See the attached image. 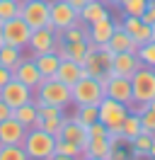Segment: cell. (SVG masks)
Returning a JSON list of instances; mask_svg holds the SVG:
<instances>
[{
    "label": "cell",
    "mask_w": 155,
    "mask_h": 160,
    "mask_svg": "<svg viewBox=\"0 0 155 160\" xmlns=\"http://www.w3.org/2000/svg\"><path fill=\"white\" fill-rule=\"evenodd\" d=\"M104 95L124 102L126 107H133V90H131V78L126 75H109L104 80Z\"/></svg>",
    "instance_id": "8fae6325"
},
{
    "label": "cell",
    "mask_w": 155,
    "mask_h": 160,
    "mask_svg": "<svg viewBox=\"0 0 155 160\" xmlns=\"http://www.w3.org/2000/svg\"><path fill=\"white\" fill-rule=\"evenodd\" d=\"M19 2L22 0H0V24L5 20H12L19 15Z\"/></svg>",
    "instance_id": "836d02e7"
},
{
    "label": "cell",
    "mask_w": 155,
    "mask_h": 160,
    "mask_svg": "<svg viewBox=\"0 0 155 160\" xmlns=\"http://www.w3.org/2000/svg\"><path fill=\"white\" fill-rule=\"evenodd\" d=\"M148 158H150V160H155V141H153V146L148 148Z\"/></svg>",
    "instance_id": "60d3db41"
},
{
    "label": "cell",
    "mask_w": 155,
    "mask_h": 160,
    "mask_svg": "<svg viewBox=\"0 0 155 160\" xmlns=\"http://www.w3.org/2000/svg\"><path fill=\"white\" fill-rule=\"evenodd\" d=\"M27 136V129L19 124L15 117L0 121V146H22V141Z\"/></svg>",
    "instance_id": "d6986e66"
},
{
    "label": "cell",
    "mask_w": 155,
    "mask_h": 160,
    "mask_svg": "<svg viewBox=\"0 0 155 160\" xmlns=\"http://www.w3.org/2000/svg\"><path fill=\"white\" fill-rule=\"evenodd\" d=\"M22 148L27 153V160H53L56 150V136L44 131L41 126L27 129V136L22 141Z\"/></svg>",
    "instance_id": "6da1fadb"
},
{
    "label": "cell",
    "mask_w": 155,
    "mask_h": 160,
    "mask_svg": "<svg viewBox=\"0 0 155 160\" xmlns=\"http://www.w3.org/2000/svg\"><path fill=\"white\" fill-rule=\"evenodd\" d=\"M82 75H87L85 68H82V63L70 61V58H61V63H58V70H56V78L61 80V82H66L68 88H73L78 80L82 78Z\"/></svg>",
    "instance_id": "ffe728a7"
},
{
    "label": "cell",
    "mask_w": 155,
    "mask_h": 160,
    "mask_svg": "<svg viewBox=\"0 0 155 160\" xmlns=\"http://www.w3.org/2000/svg\"><path fill=\"white\" fill-rule=\"evenodd\" d=\"M78 20H80V15L75 8L68 5V0H51V27L56 32H63Z\"/></svg>",
    "instance_id": "7c38bea8"
},
{
    "label": "cell",
    "mask_w": 155,
    "mask_h": 160,
    "mask_svg": "<svg viewBox=\"0 0 155 160\" xmlns=\"http://www.w3.org/2000/svg\"><path fill=\"white\" fill-rule=\"evenodd\" d=\"M0 37L5 44L10 46H19V49H27L29 44V37H32V29H29V24L22 17H12V20H5L0 24Z\"/></svg>",
    "instance_id": "ba28073f"
},
{
    "label": "cell",
    "mask_w": 155,
    "mask_h": 160,
    "mask_svg": "<svg viewBox=\"0 0 155 160\" xmlns=\"http://www.w3.org/2000/svg\"><path fill=\"white\" fill-rule=\"evenodd\" d=\"M87 49H90V41H63L61 39V44H58V56L82 63L85 56H87Z\"/></svg>",
    "instance_id": "cb8c5ba5"
},
{
    "label": "cell",
    "mask_w": 155,
    "mask_h": 160,
    "mask_svg": "<svg viewBox=\"0 0 155 160\" xmlns=\"http://www.w3.org/2000/svg\"><path fill=\"white\" fill-rule=\"evenodd\" d=\"M58 44H61V34L53 27H41V29H32V37H29L27 46L32 51V56H37V53L58 51Z\"/></svg>",
    "instance_id": "9c48e42d"
},
{
    "label": "cell",
    "mask_w": 155,
    "mask_h": 160,
    "mask_svg": "<svg viewBox=\"0 0 155 160\" xmlns=\"http://www.w3.org/2000/svg\"><path fill=\"white\" fill-rule=\"evenodd\" d=\"M107 46H109V51L112 53H121V51H136L138 49V44H136L128 34H126V29L121 27V22H116V29L114 34L109 37V41H107Z\"/></svg>",
    "instance_id": "603a6c76"
},
{
    "label": "cell",
    "mask_w": 155,
    "mask_h": 160,
    "mask_svg": "<svg viewBox=\"0 0 155 160\" xmlns=\"http://www.w3.org/2000/svg\"><path fill=\"white\" fill-rule=\"evenodd\" d=\"M34 63H37L41 78H56V70H58V63H61V56L58 51H48V53H37L32 56Z\"/></svg>",
    "instance_id": "d4e9b609"
},
{
    "label": "cell",
    "mask_w": 155,
    "mask_h": 160,
    "mask_svg": "<svg viewBox=\"0 0 155 160\" xmlns=\"http://www.w3.org/2000/svg\"><path fill=\"white\" fill-rule=\"evenodd\" d=\"M70 100L75 107L78 104H99L104 100V82L92 78V75H82L70 88Z\"/></svg>",
    "instance_id": "277c9868"
},
{
    "label": "cell",
    "mask_w": 155,
    "mask_h": 160,
    "mask_svg": "<svg viewBox=\"0 0 155 160\" xmlns=\"http://www.w3.org/2000/svg\"><path fill=\"white\" fill-rule=\"evenodd\" d=\"M112 51L107 44H90V49H87V56L82 61V68H85L87 75H92V78L102 80L104 82L109 78V66H112Z\"/></svg>",
    "instance_id": "3957f363"
},
{
    "label": "cell",
    "mask_w": 155,
    "mask_h": 160,
    "mask_svg": "<svg viewBox=\"0 0 155 160\" xmlns=\"http://www.w3.org/2000/svg\"><path fill=\"white\" fill-rule=\"evenodd\" d=\"M116 29V20L112 17V15H107V17H99L97 22H92V24H87V41L90 44H107L109 41V37L114 34Z\"/></svg>",
    "instance_id": "2e32d148"
},
{
    "label": "cell",
    "mask_w": 155,
    "mask_h": 160,
    "mask_svg": "<svg viewBox=\"0 0 155 160\" xmlns=\"http://www.w3.org/2000/svg\"><path fill=\"white\" fill-rule=\"evenodd\" d=\"M141 66H143V63H141V58H138L136 51H121V53H114V56H112L109 75H126V78H131Z\"/></svg>",
    "instance_id": "4fadbf2b"
},
{
    "label": "cell",
    "mask_w": 155,
    "mask_h": 160,
    "mask_svg": "<svg viewBox=\"0 0 155 160\" xmlns=\"http://www.w3.org/2000/svg\"><path fill=\"white\" fill-rule=\"evenodd\" d=\"M87 2H90V0H68V5H70V8H75L78 12L82 10V8H85Z\"/></svg>",
    "instance_id": "ab89813d"
},
{
    "label": "cell",
    "mask_w": 155,
    "mask_h": 160,
    "mask_svg": "<svg viewBox=\"0 0 155 160\" xmlns=\"http://www.w3.org/2000/svg\"><path fill=\"white\" fill-rule=\"evenodd\" d=\"M22 58H24V56H22V49H19V46H10V44H2V46H0V66H5V68L12 70Z\"/></svg>",
    "instance_id": "f546056e"
},
{
    "label": "cell",
    "mask_w": 155,
    "mask_h": 160,
    "mask_svg": "<svg viewBox=\"0 0 155 160\" xmlns=\"http://www.w3.org/2000/svg\"><path fill=\"white\" fill-rule=\"evenodd\" d=\"M0 160H27V153L22 146H0Z\"/></svg>",
    "instance_id": "d590c367"
},
{
    "label": "cell",
    "mask_w": 155,
    "mask_h": 160,
    "mask_svg": "<svg viewBox=\"0 0 155 160\" xmlns=\"http://www.w3.org/2000/svg\"><path fill=\"white\" fill-rule=\"evenodd\" d=\"M153 39H155V24H153Z\"/></svg>",
    "instance_id": "7bdbcfd3"
},
{
    "label": "cell",
    "mask_w": 155,
    "mask_h": 160,
    "mask_svg": "<svg viewBox=\"0 0 155 160\" xmlns=\"http://www.w3.org/2000/svg\"><path fill=\"white\" fill-rule=\"evenodd\" d=\"M145 5H148V0H121V12L124 15H133V17H141L145 10Z\"/></svg>",
    "instance_id": "e575fe53"
},
{
    "label": "cell",
    "mask_w": 155,
    "mask_h": 160,
    "mask_svg": "<svg viewBox=\"0 0 155 160\" xmlns=\"http://www.w3.org/2000/svg\"><path fill=\"white\" fill-rule=\"evenodd\" d=\"M10 117H12V107H10L8 102H2V100H0V121L10 119Z\"/></svg>",
    "instance_id": "74e56055"
},
{
    "label": "cell",
    "mask_w": 155,
    "mask_h": 160,
    "mask_svg": "<svg viewBox=\"0 0 155 160\" xmlns=\"http://www.w3.org/2000/svg\"><path fill=\"white\" fill-rule=\"evenodd\" d=\"M12 117L24 126V129H37L39 124H41V117H39V104L34 100L24 102V104H19L12 109Z\"/></svg>",
    "instance_id": "44dd1931"
},
{
    "label": "cell",
    "mask_w": 155,
    "mask_h": 160,
    "mask_svg": "<svg viewBox=\"0 0 155 160\" xmlns=\"http://www.w3.org/2000/svg\"><path fill=\"white\" fill-rule=\"evenodd\" d=\"M148 24H155V0H148V5H145L143 15H141Z\"/></svg>",
    "instance_id": "8d00e7d4"
},
{
    "label": "cell",
    "mask_w": 155,
    "mask_h": 160,
    "mask_svg": "<svg viewBox=\"0 0 155 160\" xmlns=\"http://www.w3.org/2000/svg\"><path fill=\"white\" fill-rule=\"evenodd\" d=\"M85 153L80 146L70 143L66 138H58L56 136V150H53V160H75V158H82Z\"/></svg>",
    "instance_id": "484cf974"
},
{
    "label": "cell",
    "mask_w": 155,
    "mask_h": 160,
    "mask_svg": "<svg viewBox=\"0 0 155 160\" xmlns=\"http://www.w3.org/2000/svg\"><path fill=\"white\" fill-rule=\"evenodd\" d=\"M63 41H87V24L82 20H78L75 24L66 27L63 32H58Z\"/></svg>",
    "instance_id": "1f68e13d"
},
{
    "label": "cell",
    "mask_w": 155,
    "mask_h": 160,
    "mask_svg": "<svg viewBox=\"0 0 155 160\" xmlns=\"http://www.w3.org/2000/svg\"><path fill=\"white\" fill-rule=\"evenodd\" d=\"M141 131H143V126H141V114H138V112H128L126 119H124V124H121V129H119L121 138L128 143V141L133 138V136H138Z\"/></svg>",
    "instance_id": "f1b7e54d"
},
{
    "label": "cell",
    "mask_w": 155,
    "mask_h": 160,
    "mask_svg": "<svg viewBox=\"0 0 155 160\" xmlns=\"http://www.w3.org/2000/svg\"><path fill=\"white\" fill-rule=\"evenodd\" d=\"M34 102L37 104H51V107L66 109L68 104H73L70 88L66 82H61L58 78H44L37 85V90H34Z\"/></svg>",
    "instance_id": "7a4b0ae2"
},
{
    "label": "cell",
    "mask_w": 155,
    "mask_h": 160,
    "mask_svg": "<svg viewBox=\"0 0 155 160\" xmlns=\"http://www.w3.org/2000/svg\"><path fill=\"white\" fill-rule=\"evenodd\" d=\"M121 27L126 29V34L141 46L145 41H153V24H148L143 17H133V15H124Z\"/></svg>",
    "instance_id": "5bb4252c"
},
{
    "label": "cell",
    "mask_w": 155,
    "mask_h": 160,
    "mask_svg": "<svg viewBox=\"0 0 155 160\" xmlns=\"http://www.w3.org/2000/svg\"><path fill=\"white\" fill-rule=\"evenodd\" d=\"M58 138H66V141H70V143L80 146L82 153H85V148H87V126H82L75 117H66L63 124H61V131H58Z\"/></svg>",
    "instance_id": "9a60e30c"
},
{
    "label": "cell",
    "mask_w": 155,
    "mask_h": 160,
    "mask_svg": "<svg viewBox=\"0 0 155 160\" xmlns=\"http://www.w3.org/2000/svg\"><path fill=\"white\" fill-rule=\"evenodd\" d=\"M155 136L153 133H148V131H141L138 136L128 141L131 143V158H148V148L153 146Z\"/></svg>",
    "instance_id": "83f0119b"
},
{
    "label": "cell",
    "mask_w": 155,
    "mask_h": 160,
    "mask_svg": "<svg viewBox=\"0 0 155 160\" xmlns=\"http://www.w3.org/2000/svg\"><path fill=\"white\" fill-rule=\"evenodd\" d=\"M73 117H75L82 126H90V124L99 121V109H97V104H78Z\"/></svg>",
    "instance_id": "4dcf8cb0"
},
{
    "label": "cell",
    "mask_w": 155,
    "mask_h": 160,
    "mask_svg": "<svg viewBox=\"0 0 155 160\" xmlns=\"http://www.w3.org/2000/svg\"><path fill=\"white\" fill-rule=\"evenodd\" d=\"M112 146H109V136H87V148L82 158L90 160H109Z\"/></svg>",
    "instance_id": "7402d4cb"
},
{
    "label": "cell",
    "mask_w": 155,
    "mask_h": 160,
    "mask_svg": "<svg viewBox=\"0 0 155 160\" xmlns=\"http://www.w3.org/2000/svg\"><path fill=\"white\" fill-rule=\"evenodd\" d=\"M136 53H138V58H141V63H143V66L155 68V39L141 44V46L136 49Z\"/></svg>",
    "instance_id": "d6a6232c"
},
{
    "label": "cell",
    "mask_w": 155,
    "mask_h": 160,
    "mask_svg": "<svg viewBox=\"0 0 155 160\" xmlns=\"http://www.w3.org/2000/svg\"><path fill=\"white\" fill-rule=\"evenodd\" d=\"M0 100L8 102L10 107L15 109V107H19V104L34 100V90H32V88H27L24 82H19L17 78H10L8 82L0 88Z\"/></svg>",
    "instance_id": "30bf717a"
},
{
    "label": "cell",
    "mask_w": 155,
    "mask_h": 160,
    "mask_svg": "<svg viewBox=\"0 0 155 160\" xmlns=\"http://www.w3.org/2000/svg\"><path fill=\"white\" fill-rule=\"evenodd\" d=\"M39 117H41V129L48 131V133H53L58 136V131H61V124L66 119V109H61V107H51V104H39Z\"/></svg>",
    "instance_id": "ac0fdd59"
},
{
    "label": "cell",
    "mask_w": 155,
    "mask_h": 160,
    "mask_svg": "<svg viewBox=\"0 0 155 160\" xmlns=\"http://www.w3.org/2000/svg\"><path fill=\"white\" fill-rule=\"evenodd\" d=\"M12 78H17L19 82H24L27 88H32V90H37V85L41 82V73H39L37 63H34V58H22L12 68Z\"/></svg>",
    "instance_id": "e0dca14e"
},
{
    "label": "cell",
    "mask_w": 155,
    "mask_h": 160,
    "mask_svg": "<svg viewBox=\"0 0 155 160\" xmlns=\"http://www.w3.org/2000/svg\"><path fill=\"white\" fill-rule=\"evenodd\" d=\"M78 15H80V20L85 22V24H92V22H97L99 17H107L109 12H107L104 0H90V2H87Z\"/></svg>",
    "instance_id": "4316f807"
},
{
    "label": "cell",
    "mask_w": 155,
    "mask_h": 160,
    "mask_svg": "<svg viewBox=\"0 0 155 160\" xmlns=\"http://www.w3.org/2000/svg\"><path fill=\"white\" fill-rule=\"evenodd\" d=\"M107 5H114V8H119V5H121V0H107Z\"/></svg>",
    "instance_id": "b9f144b4"
},
{
    "label": "cell",
    "mask_w": 155,
    "mask_h": 160,
    "mask_svg": "<svg viewBox=\"0 0 155 160\" xmlns=\"http://www.w3.org/2000/svg\"><path fill=\"white\" fill-rule=\"evenodd\" d=\"M10 78H12V70L5 68V66H0V88H2V85H5Z\"/></svg>",
    "instance_id": "f35d334b"
},
{
    "label": "cell",
    "mask_w": 155,
    "mask_h": 160,
    "mask_svg": "<svg viewBox=\"0 0 155 160\" xmlns=\"http://www.w3.org/2000/svg\"><path fill=\"white\" fill-rule=\"evenodd\" d=\"M131 90H133V104H148L155 97V68L141 66L131 75Z\"/></svg>",
    "instance_id": "8992f818"
},
{
    "label": "cell",
    "mask_w": 155,
    "mask_h": 160,
    "mask_svg": "<svg viewBox=\"0 0 155 160\" xmlns=\"http://www.w3.org/2000/svg\"><path fill=\"white\" fill-rule=\"evenodd\" d=\"M97 109H99V121H102L109 131H119L121 129L126 114L131 112L124 102L114 100V97H107V95H104V100L97 104Z\"/></svg>",
    "instance_id": "52a82bcc"
},
{
    "label": "cell",
    "mask_w": 155,
    "mask_h": 160,
    "mask_svg": "<svg viewBox=\"0 0 155 160\" xmlns=\"http://www.w3.org/2000/svg\"><path fill=\"white\" fill-rule=\"evenodd\" d=\"M19 17L29 24V29L51 27V0H22Z\"/></svg>",
    "instance_id": "5b68a950"
}]
</instances>
